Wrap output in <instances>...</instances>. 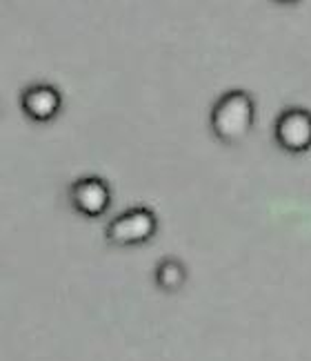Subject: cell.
<instances>
[{"label":"cell","instance_id":"3","mask_svg":"<svg viewBox=\"0 0 311 361\" xmlns=\"http://www.w3.org/2000/svg\"><path fill=\"white\" fill-rule=\"evenodd\" d=\"M274 138L289 154H305L311 149V112L305 107L285 109L274 125Z\"/></svg>","mask_w":311,"mask_h":361},{"label":"cell","instance_id":"2","mask_svg":"<svg viewBox=\"0 0 311 361\" xmlns=\"http://www.w3.org/2000/svg\"><path fill=\"white\" fill-rule=\"evenodd\" d=\"M158 232V216L147 205H134L114 216L105 228L107 243L116 247H134L149 243Z\"/></svg>","mask_w":311,"mask_h":361},{"label":"cell","instance_id":"4","mask_svg":"<svg viewBox=\"0 0 311 361\" xmlns=\"http://www.w3.org/2000/svg\"><path fill=\"white\" fill-rule=\"evenodd\" d=\"M69 203L87 219H101L111 207V188L101 176H80L69 185Z\"/></svg>","mask_w":311,"mask_h":361},{"label":"cell","instance_id":"1","mask_svg":"<svg viewBox=\"0 0 311 361\" xmlns=\"http://www.w3.org/2000/svg\"><path fill=\"white\" fill-rule=\"evenodd\" d=\"M256 123V101L245 90H231L222 94L211 107L209 128L220 143H243Z\"/></svg>","mask_w":311,"mask_h":361},{"label":"cell","instance_id":"5","mask_svg":"<svg viewBox=\"0 0 311 361\" xmlns=\"http://www.w3.org/2000/svg\"><path fill=\"white\" fill-rule=\"evenodd\" d=\"M63 109V94L51 82H32L20 92V112L32 123H51Z\"/></svg>","mask_w":311,"mask_h":361},{"label":"cell","instance_id":"6","mask_svg":"<svg viewBox=\"0 0 311 361\" xmlns=\"http://www.w3.org/2000/svg\"><path fill=\"white\" fill-rule=\"evenodd\" d=\"M187 268L185 263L176 257H165L158 261V266L153 270V281L158 286V290L167 295H176L178 290L185 288L187 283Z\"/></svg>","mask_w":311,"mask_h":361}]
</instances>
